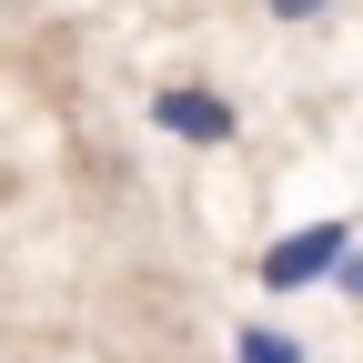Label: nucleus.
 <instances>
[{
    "label": "nucleus",
    "mask_w": 363,
    "mask_h": 363,
    "mask_svg": "<svg viewBox=\"0 0 363 363\" xmlns=\"http://www.w3.org/2000/svg\"><path fill=\"white\" fill-rule=\"evenodd\" d=\"M262 11H272V21H283V30H323V21L343 11V0H262Z\"/></svg>",
    "instance_id": "obj_4"
},
{
    "label": "nucleus",
    "mask_w": 363,
    "mask_h": 363,
    "mask_svg": "<svg viewBox=\"0 0 363 363\" xmlns=\"http://www.w3.org/2000/svg\"><path fill=\"white\" fill-rule=\"evenodd\" d=\"M333 293H343V303H363V242H353V252L333 262Z\"/></svg>",
    "instance_id": "obj_5"
},
{
    "label": "nucleus",
    "mask_w": 363,
    "mask_h": 363,
    "mask_svg": "<svg viewBox=\"0 0 363 363\" xmlns=\"http://www.w3.org/2000/svg\"><path fill=\"white\" fill-rule=\"evenodd\" d=\"M343 252H353V222H303V233L262 242L252 283H262V293H313V283H333V262H343Z\"/></svg>",
    "instance_id": "obj_2"
},
{
    "label": "nucleus",
    "mask_w": 363,
    "mask_h": 363,
    "mask_svg": "<svg viewBox=\"0 0 363 363\" xmlns=\"http://www.w3.org/2000/svg\"><path fill=\"white\" fill-rule=\"evenodd\" d=\"M142 111H152L162 142H192V152H233V142H242V101L212 91V81H162Z\"/></svg>",
    "instance_id": "obj_1"
},
{
    "label": "nucleus",
    "mask_w": 363,
    "mask_h": 363,
    "mask_svg": "<svg viewBox=\"0 0 363 363\" xmlns=\"http://www.w3.org/2000/svg\"><path fill=\"white\" fill-rule=\"evenodd\" d=\"M233 363H313V343L283 333V323H242L233 333Z\"/></svg>",
    "instance_id": "obj_3"
}]
</instances>
